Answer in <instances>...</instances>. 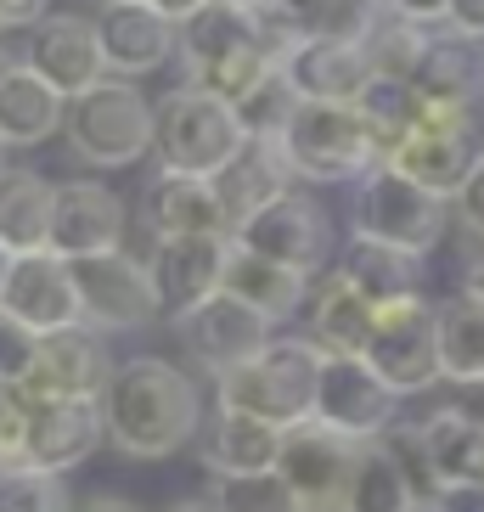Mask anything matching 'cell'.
Wrapping results in <instances>:
<instances>
[{
	"label": "cell",
	"instance_id": "obj_1",
	"mask_svg": "<svg viewBox=\"0 0 484 512\" xmlns=\"http://www.w3.org/2000/svg\"><path fill=\"white\" fill-rule=\"evenodd\" d=\"M102 411L113 451H124L130 462H164L197 434V383L175 361L136 355L113 372Z\"/></svg>",
	"mask_w": 484,
	"mask_h": 512
},
{
	"label": "cell",
	"instance_id": "obj_2",
	"mask_svg": "<svg viewBox=\"0 0 484 512\" xmlns=\"http://www.w3.org/2000/svg\"><path fill=\"white\" fill-rule=\"evenodd\" d=\"M181 62H186V85L220 96V102H231V107L254 91L271 68H282V62L271 57V46H265L259 12L220 6V0H203V6L181 23Z\"/></svg>",
	"mask_w": 484,
	"mask_h": 512
},
{
	"label": "cell",
	"instance_id": "obj_3",
	"mask_svg": "<svg viewBox=\"0 0 484 512\" xmlns=\"http://www.w3.org/2000/svg\"><path fill=\"white\" fill-rule=\"evenodd\" d=\"M321 361L327 355L316 338H271L254 361L220 377V406H237L248 417L276 422V428H299L316 411Z\"/></svg>",
	"mask_w": 484,
	"mask_h": 512
},
{
	"label": "cell",
	"instance_id": "obj_4",
	"mask_svg": "<svg viewBox=\"0 0 484 512\" xmlns=\"http://www.w3.org/2000/svg\"><path fill=\"white\" fill-rule=\"evenodd\" d=\"M68 147L96 169H124L158 147V107L136 91V79L107 74L85 96L68 102Z\"/></svg>",
	"mask_w": 484,
	"mask_h": 512
},
{
	"label": "cell",
	"instance_id": "obj_5",
	"mask_svg": "<svg viewBox=\"0 0 484 512\" xmlns=\"http://www.w3.org/2000/svg\"><path fill=\"white\" fill-rule=\"evenodd\" d=\"M248 141L237 107L220 102V96L181 85L158 102V164L175 169V175H220Z\"/></svg>",
	"mask_w": 484,
	"mask_h": 512
},
{
	"label": "cell",
	"instance_id": "obj_6",
	"mask_svg": "<svg viewBox=\"0 0 484 512\" xmlns=\"http://www.w3.org/2000/svg\"><path fill=\"white\" fill-rule=\"evenodd\" d=\"M445 203L451 197L428 192L406 175V169H394L389 158L372 164L355 186V237H378L389 248H406V254L423 259L439 237H445Z\"/></svg>",
	"mask_w": 484,
	"mask_h": 512
},
{
	"label": "cell",
	"instance_id": "obj_7",
	"mask_svg": "<svg viewBox=\"0 0 484 512\" xmlns=\"http://www.w3.org/2000/svg\"><path fill=\"white\" fill-rule=\"evenodd\" d=\"M282 141H288L299 181H316V186L361 181L372 164H383V152L366 130V119L355 113V102H299Z\"/></svg>",
	"mask_w": 484,
	"mask_h": 512
},
{
	"label": "cell",
	"instance_id": "obj_8",
	"mask_svg": "<svg viewBox=\"0 0 484 512\" xmlns=\"http://www.w3.org/2000/svg\"><path fill=\"white\" fill-rule=\"evenodd\" d=\"M361 361L389 383L394 394H417L434 377H445L439 366V304H428L423 293H411L400 304H383L372 321Z\"/></svg>",
	"mask_w": 484,
	"mask_h": 512
},
{
	"label": "cell",
	"instance_id": "obj_9",
	"mask_svg": "<svg viewBox=\"0 0 484 512\" xmlns=\"http://www.w3.org/2000/svg\"><path fill=\"white\" fill-rule=\"evenodd\" d=\"M423 102V96H417ZM479 141H473V107H428L423 102V119H417V130H411L406 141H400V152H394L389 164L406 169L417 186H428V192L439 197H462V186H468V175L479 169Z\"/></svg>",
	"mask_w": 484,
	"mask_h": 512
},
{
	"label": "cell",
	"instance_id": "obj_10",
	"mask_svg": "<svg viewBox=\"0 0 484 512\" xmlns=\"http://www.w3.org/2000/svg\"><path fill=\"white\" fill-rule=\"evenodd\" d=\"M74 282H79V304H85V327L96 332H136L164 316V293H158L152 265H136L124 248L74 259Z\"/></svg>",
	"mask_w": 484,
	"mask_h": 512
},
{
	"label": "cell",
	"instance_id": "obj_11",
	"mask_svg": "<svg viewBox=\"0 0 484 512\" xmlns=\"http://www.w3.org/2000/svg\"><path fill=\"white\" fill-rule=\"evenodd\" d=\"M237 248L248 254H265L276 265H293V271L316 276L333 254V226H327V214L310 192H282L276 203H265L259 214H248L237 231H231Z\"/></svg>",
	"mask_w": 484,
	"mask_h": 512
},
{
	"label": "cell",
	"instance_id": "obj_12",
	"mask_svg": "<svg viewBox=\"0 0 484 512\" xmlns=\"http://www.w3.org/2000/svg\"><path fill=\"white\" fill-rule=\"evenodd\" d=\"M394 400H400V394H394L361 355H327V361H321L316 411H310V417L327 422L333 434L355 439V445H372V439L394 434Z\"/></svg>",
	"mask_w": 484,
	"mask_h": 512
},
{
	"label": "cell",
	"instance_id": "obj_13",
	"mask_svg": "<svg viewBox=\"0 0 484 512\" xmlns=\"http://www.w3.org/2000/svg\"><path fill=\"white\" fill-rule=\"evenodd\" d=\"M175 332H181V349L203 366V372L226 377L271 344V316H259L254 304H242L237 293L220 287V293L203 299L197 310L175 316Z\"/></svg>",
	"mask_w": 484,
	"mask_h": 512
},
{
	"label": "cell",
	"instance_id": "obj_14",
	"mask_svg": "<svg viewBox=\"0 0 484 512\" xmlns=\"http://www.w3.org/2000/svg\"><path fill=\"white\" fill-rule=\"evenodd\" d=\"M355 462H361V445L344 434H333L327 422H299L282 439V479L299 490V501L310 512H344L349 479H355Z\"/></svg>",
	"mask_w": 484,
	"mask_h": 512
},
{
	"label": "cell",
	"instance_id": "obj_15",
	"mask_svg": "<svg viewBox=\"0 0 484 512\" xmlns=\"http://www.w3.org/2000/svg\"><path fill=\"white\" fill-rule=\"evenodd\" d=\"M0 310L17 316L29 332H62V327H85V304H79L74 282V259H62L57 248L40 254H17L12 276L0 287Z\"/></svg>",
	"mask_w": 484,
	"mask_h": 512
},
{
	"label": "cell",
	"instance_id": "obj_16",
	"mask_svg": "<svg viewBox=\"0 0 484 512\" xmlns=\"http://www.w3.org/2000/svg\"><path fill=\"white\" fill-rule=\"evenodd\" d=\"M96 34H102L107 68L119 79H141L181 51V23L169 12H158L152 0H102Z\"/></svg>",
	"mask_w": 484,
	"mask_h": 512
},
{
	"label": "cell",
	"instance_id": "obj_17",
	"mask_svg": "<svg viewBox=\"0 0 484 512\" xmlns=\"http://www.w3.org/2000/svg\"><path fill=\"white\" fill-rule=\"evenodd\" d=\"M119 366L107 361V344L96 327H62V332H46L40 338V355H34V372L23 389L34 400H102L107 383H113Z\"/></svg>",
	"mask_w": 484,
	"mask_h": 512
},
{
	"label": "cell",
	"instance_id": "obj_18",
	"mask_svg": "<svg viewBox=\"0 0 484 512\" xmlns=\"http://www.w3.org/2000/svg\"><path fill=\"white\" fill-rule=\"evenodd\" d=\"M29 68L46 79V85H57L68 102L113 74V68H107V51H102V34H96V17H74V12H57L34 29Z\"/></svg>",
	"mask_w": 484,
	"mask_h": 512
},
{
	"label": "cell",
	"instance_id": "obj_19",
	"mask_svg": "<svg viewBox=\"0 0 484 512\" xmlns=\"http://www.w3.org/2000/svg\"><path fill=\"white\" fill-rule=\"evenodd\" d=\"M107 439V411L102 400H34V428H29V467L46 473H74L91 462L96 445Z\"/></svg>",
	"mask_w": 484,
	"mask_h": 512
},
{
	"label": "cell",
	"instance_id": "obj_20",
	"mask_svg": "<svg viewBox=\"0 0 484 512\" xmlns=\"http://www.w3.org/2000/svg\"><path fill=\"white\" fill-rule=\"evenodd\" d=\"M124 242V203L102 181H62L57 186V220H51V248L62 259L119 254Z\"/></svg>",
	"mask_w": 484,
	"mask_h": 512
},
{
	"label": "cell",
	"instance_id": "obj_21",
	"mask_svg": "<svg viewBox=\"0 0 484 512\" xmlns=\"http://www.w3.org/2000/svg\"><path fill=\"white\" fill-rule=\"evenodd\" d=\"M226 265H231V237H164L152 254V276L164 293L169 316H186L203 299H214L226 287Z\"/></svg>",
	"mask_w": 484,
	"mask_h": 512
},
{
	"label": "cell",
	"instance_id": "obj_22",
	"mask_svg": "<svg viewBox=\"0 0 484 512\" xmlns=\"http://www.w3.org/2000/svg\"><path fill=\"white\" fill-rule=\"evenodd\" d=\"M288 79L304 102H355L366 91V79L378 74L366 46L355 40H333V34H304L299 46L288 51Z\"/></svg>",
	"mask_w": 484,
	"mask_h": 512
},
{
	"label": "cell",
	"instance_id": "obj_23",
	"mask_svg": "<svg viewBox=\"0 0 484 512\" xmlns=\"http://www.w3.org/2000/svg\"><path fill=\"white\" fill-rule=\"evenodd\" d=\"M293 181H299V169H293V158H288V141L282 136H248L237 158L214 175V186L226 197L231 231H237L248 214H259L265 203H276L282 192H293Z\"/></svg>",
	"mask_w": 484,
	"mask_h": 512
},
{
	"label": "cell",
	"instance_id": "obj_24",
	"mask_svg": "<svg viewBox=\"0 0 484 512\" xmlns=\"http://www.w3.org/2000/svg\"><path fill=\"white\" fill-rule=\"evenodd\" d=\"M147 226L164 237H231V214L226 197L209 175H175L164 169L147 186Z\"/></svg>",
	"mask_w": 484,
	"mask_h": 512
},
{
	"label": "cell",
	"instance_id": "obj_25",
	"mask_svg": "<svg viewBox=\"0 0 484 512\" xmlns=\"http://www.w3.org/2000/svg\"><path fill=\"white\" fill-rule=\"evenodd\" d=\"M417 451H423L428 479L439 484H484V417H468V411H434L423 428H411Z\"/></svg>",
	"mask_w": 484,
	"mask_h": 512
},
{
	"label": "cell",
	"instance_id": "obj_26",
	"mask_svg": "<svg viewBox=\"0 0 484 512\" xmlns=\"http://www.w3.org/2000/svg\"><path fill=\"white\" fill-rule=\"evenodd\" d=\"M411 91L428 107H473V96L484 91V57L479 40L468 34H428L423 57L411 68Z\"/></svg>",
	"mask_w": 484,
	"mask_h": 512
},
{
	"label": "cell",
	"instance_id": "obj_27",
	"mask_svg": "<svg viewBox=\"0 0 484 512\" xmlns=\"http://www.w3.org/2000/svg\"><path fill=\"white\" fill-rule=\"evenodd\" d=\"M62 124H68V96L57 85H46L29 62H17L12 74L0 79V141L6 147H40Z\"/></svg>",
	"mask_w": 484,
	"mask_h": 512
},
{
	"label": "cell",
	"instance_id": "obj_28",
	"mask_svg": "<svg viewBox=\"0 0 484 512\" xmlns=\"http://www.w3.org/2000/svg\"><path fill=\"white\" fill-rule=\"evenodd\" d=\"M333 276H344L372 310H383V304H400V299L417 293V254L389 248V242H378V237H349Z\"/></svg>",
	"mask_w": 484,
	"mask_h": 512
},
{
	"label": "cell",
	"instance_id": "obj_29",
	"mask_svg": "<svg viewBox=\"0 0 484 512\" xmlns=\"http://www.w3.org/2000/svg\"><path fill=\"white\" fill-rule=\"evenodd\" d=\"M282 439H288V428L248 417L237 406H220L203 456H209V473H265V467L282 462Z\"/></svg>",
	"mask_w": 484,
	"mask_h": 512
},
{
	"label": "cell",
	"instance_id": "obj_30",
	"mask_svg": "<svg viewBox=\"0 0 484 512\" xmlns=\"http://www.w3.org/2000/svg\"><path fill=\"white\" fill-rule=\"evenodd\" d=\"M51 220H57V186L34 169H6L0 175V242L12 254H40L51 248Z\"/></svg>",
	"mask_w": 484,
	"mask_h": 512
},
{
	"label": "cell",
	"instance_id": "obj_31",
	"mask_svg": "<svg viewBox=\"0 0 484 512\" xmlns=\"http://www.w3.org/2000/svg\"><path fill=\"white\" fill-rule=\"evenodd\" d=\"M226 293H237L242 304H254L259 316H293L304 299H310V276L293 271V265H276L265 254H248L231 242V265H226Z\"/></svg>",
	"mask_w": 484,
	"mask_h": 512
},
{
	"label": "cell",
	"instance_id": "obj_32",
	"mask_svg": "<svg viewBox=\"0 0 484 512\" xmlns=\"http://www.w3.org/2000/svg\"><path fill=\"white\" fill-rule=\"evenodd\" d=\"M372 321H378V310L344 276H327L310 299V338L321 344V355H361L372 338Z\"/></svg>",
	"mask_w": 484,
	"mask_h": 512
},
{
	"label": "cell",
	"instance_id": "obj_33",
	"mask_svg": "<svg viewBox=\"0 0 484 512\" xmlns=\"http://www.w3.org/2000/svg\"><path fill=\"white\" fill-rule=\"evenodd\" d=\"M439 366L451 383H484V293L473 287L439 304Z\"/></svg>",
	"mask_w": 484,
	"mask_h": 512
},
{
	"label": "cell",
	"instance_id": "obj_34",
	"mask_svg": "<svg viewBox=\"0 0 484 512\" xmlns=\"http://www.w3.org/2000/svg\"><path fill=\"white\" fill-rule=\"evenodd\" d=\"M344 512H417V484H411L406 462L394 456V445H383V439L361 445Z\"/></svg>",
	"mask_w": 484,
	"mask_h": 512
},
{
	"label": "cell",
	"instance_id": "obj_35",
	"mask_svg": "<svg viewBox=\"0 0 484 512\" xmlns=\"http://www.w3.org/2000/svg\"><path fill=\"white\" fill-rule=\"evenodd\" d=\"M355 113L366 119V130H372V141H378L383 158H394L400 141L417 130V119H423V102H417V91H411V79L372 74L366 79V91L355 96Z\"/></svg>",
	"mask_w": 484,
	"mask_h": 512
},
{
	"label": "cell",
	"instance_id": "obj_36",
	"mask_svg": "<svg viewBox=\"0 0 484 512\" xmlns=\"http://www.w3.org/2000/svg\"><path fill=\"white\" fill-rule=\"evenodd\" d=\"M209 507L214 512H310L299 501V490L282 479V467H265V473H214Z\"/></svg>",
	"mask_w": 484,
	"mask_h": 512
},
{
	"label": "cell",
	"instance_id": "obj_37",
	"mask_svg": "<svg viewBox=\"0 0 484 512\" xmlns=\"http://www.w3.org/2000/svg\"><path fill=\"white\" fill-rule=\"evenodd\" d=\"M299 102H304V96L293 91L288 68H271V74H265L254 91L237 102V119H242V130H248V136H288V124H293V113H299Z\"/></svg>",
	"mask_w": 484,
	"mask_h": 512
},
{
	"label": "cell",
	"instance_id": "obj_38",
	"mask_svg": "<svg viewBox=\"0 0 484 512\" xmlns=\"http://www.w3.org/2000/svg\"><path fill=\"white\" fill-rule=\"evenodd\" d=\"M0 512H79V507L68 496V473L0 467Z\"/></svg>",
	"mask_w": 484,
	"mask_h": 512
},
{
	"label": "cell",
	"instance_id": "obj_39",
	"mask_svg": "<svg viewBox=\"0 0 484 512\" xmlns=\"http://www.w3.org/2000/svg\"><path fill=\"white\" fill-rule=\"evenodd\" d=\"M423 46H428V29H423V23H411V17H400V12L389 6V17L378 23V34L366 40V57H372V68H378V74L411 79V68H417Z\"/></svg>",
	"mask_w": 484,
	"mask_h": 512
},
{
	"label": "cell",
	"instance_id": "obj_40",
	"mask_svg": "<svg viewBox=\"0 0 484 512\" xmlns=\"http://www.w3.org/2000/svg\"><path fill=\"white\" fill-rule=\"evenodd\" d=\"M34 394L23 383H0V467H29Z\"/></svg>",
	"mask_w": 484,
	"mask_h": 512
},
{
	"label": "cell",
	"instance_id": "obj_41",
	"mask_svg": "<svg viewBox=\"0 0 484 512\" xmlns=\"http://www.w3.org/2000/svg\"><path fill=\"white\" fill-rule=\"evenodd\" d=\"M34 355H40V332H29L17 316L0 310V383H29Z\"/></svg>",
	"mask_w": 484,
	"mask_h": 512
},
{
	"label": "cell",
	"instance_id": "obj_42",
	"mask_svg": "<svg viewBox=\"0 0 484 512\" xmlns=\"http://www.w3.org/2000/svg\"><path fill=\"white\" fill-rule=\"evenodd\" d=\"M456 214H462V226H468L473 237L484 242V158H479V169L468 175V186H462V197H456Z\"/></svg>",
	"mask_w": 484,
	"mask_h": 512
},
{
	"label": "cell",
	"instance_id": "obj_43",
	"mask_svg": "<svg viewBox=\"0 0 484 512\" xmlns=\"http://www.w3.org/2000/svg\"><path fill=\"white\" fill-rule=\"evenodd\" d=\"M428 512H484V484H439Z\"/></svg>",
	"mask_w": 484,
	"mask_h": 512
},
{
	"label": "cell",
	"instance_id": "obj_44",
	"mask_svg": "<svg viewBox=\"0 0 484 512\" xmlns=\"http://www.w3.org/2000/svg\"><path fill=\"white\" fill-rule=\"evenodd\" d=\"M271 12H276V17H288L293 29L316 34V29H321V17L333 12V0H271Z\"/></svg>",
	"mask_w": 484,
	"mask_h": 512
},
{
	"label": "cell",
	"instance_id": "obj_45",
	"mask_svg": "<svg viewBox=\"0 0 484 512\" xmlns=\"http://www.w3.org/2000/svg\"><path fill=\"white\" fill-rule=\"evenodd\" d=\"M51 0H0V29H40Z\"/></svg>",
	"mask_w": 484,
	"mask_h": 512
},
{
	"label": "cell",
	"instance_id": "obj_46",
	"mask_svg": "<svg viewBox=\"0 0 484 512\" xmlns=\"http://www.w3.org/2000/svg\"><path fill=\"white\" fill-rule=\"evenodd\" d=\"M445 29L468 34V40H484V0H451V17H445Z\"/></svg>",
	"mask_w": 484,
	"mask_h": 512
},
{
	"label": "cell",
	"instance_id": "obj_47",
	"mask_svg": "<svg viewBox=\"0 0 484 512\" xmlns=\"http://www.w3.org/2000/svg\"><path fill=\"white\" fill-rule=\"evenodd\" d=\"M400 17H411V23H423V29H434V23H445L451 17V0H389Z\"/></svg>",
	"mask_w": 484,
	"mask_h": 512
},
{
	"label": "cell",
	"instance_id": "obj_48",
	"mask_svg": "<svg viewBox=\"0 0 484 512\" xmlns=\"http://www.w3.org/2000/svg\"><path fill=\"white\" fill-rule=\"evenodd\" d=\"M152 6H158V12H169L175 23H186V17H192L197 6H203V0H152Z\"/></svg>",
	"mask_w": 484,
	"mask_h": 512
},
{
	"label": "cell",
	"instance_id": "obj_49",
	"mask_svg": "<svg viewBox=\"0 0 484 512\" xmlns=\"http://www.w3.org/2000/svg\"><path fill=\"white\" fill-rule=\"evenodd\" d=\"M79 512H136L130 501H119V496H96V501H85Z\"/></svg>",
	"mask_w": 484,
	"mask_h": 512
},
{
	"label": "cell",
	"instance_id": "obj_50",
	"mask_svg": "<svg viewBox=\"0 0 484 512\" xmlns=\"http://www.w3.org/2000/svg\"><path fill=\"white\" fill-rule=\"evenodd\" d=\"M468 287H473V293H484V254L468 265Z\"/></svg>",
	"mask_w": 484,
	"mask_h": 512
},
{
	"label": "cell",
	"instance_id": "obj_51",
	"mask_svg": "<svg viewBox=\"0 0 484 512\" xmlns=\"http://www.w3.org/2000/svg\"><path fill=\"white\" fill-rule=\"evenodd\" d=\"M12 265H17V254L6 248V242H0V287H6V276H12Z\"/></svg>",
	"mask_w": 484,
	"mask_h": 512
},
{
	"label": "cell",
	"instance_id": "obj_52",
	"mask_svg": "<svg viewBox=\"0 0 484 512\" xmlns=\"http://www.w3.org/2000/svg\"><path fill=\"white\" fill-rule=\"evenodd\" d=\"M164 512H214L209 501H175V507H164Z\"/></svg>",
	"mask_w": 484,
	"mask_h": 512
},
{
	"label": "cell",
	"instance_id": "obj_53",
	"mask_svg": "<svg viewBox=\"0 0 484 512\" xmlns=\"http://www.w3.org/2000/svg\"><path fill=\"white\" fill-rule=\"evenodd\" d=\"M220 6H242V12H259V6H271V0H220Z\"/></svg>",
	"mask_w": 484,
	"mask_h": 512
},
{
	"label": "cell",
	"instance_id": "obj_54",
	"mask_svg": "<svg viewBox=\"0 0 484 512\" xmlns=\"http://www.w3.org/2000/svg\"><path fill=\"white\" fill-rule=\"evenodd\" d=\"M12 68H17V62H12V57H6V46H0V79L12 74Z\"/></svg>",
	"mask_w": 484,
	"mask_h": 512
},
{
	"label": "cell",
	"instance_id": "obj_55",
	"mask_svg": "<svg viewBox=\"0 0 484 512\" xmlns=\"http://www.w3.org/2000/svg\"><path fill=\"white\" fill-rule=\"evenodd\" d=\"M0 175H6V141H0Z\"/></svg>",
	"mask_w": 484,
	"mask_h": 512
}]
</instances>
